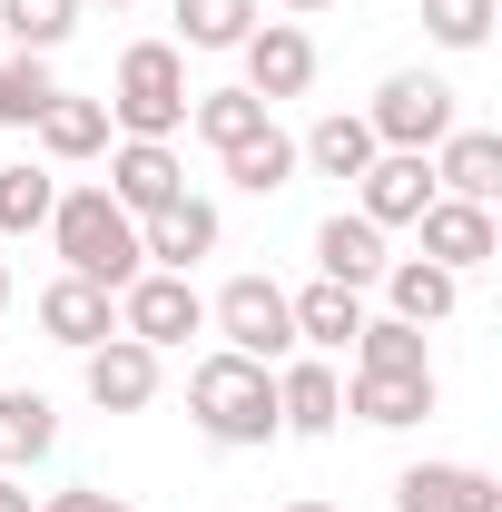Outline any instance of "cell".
<instances>
[{
	"instance_id": "7",
	"label": "cell",
	"mask_w": 502,
	"mask_h": 512,
	"mask_svg": "<svg viewBox=\"0 0 502 512\" xmlns=\"http://www.w3.org/2000/svg\"><path fill=\"white\" fill-rule=\"evenodd\" d=\"M237 60H247V79H237V89H256L266 109L315 89V40L296 30V20H256L247 40H237Z\"/></svg>"
},
{
	"instance_id": "3",
	"label": "cell",
	"mask_w": 502,
	"mask_h": 512,
	"mask_svg": "<svg viewBox=\"0 0 502 512\" xmlns=\"http://www.w3.org/2000/svg\"><path fill=\"white\" fill-rule=\"evenodd\" d=\"M188 50L178 40H138L119 60V79H109V128L119 138H178L188 128Z\"/></svg>"
},
{
	"instance_id": "9",
	"label": "cell",
	"mask_w": 502,
	"mask_h": 512,
	"mask_svg": "<svg viewBox=\"0 0 502 512\" xmlns=\"http://www.w3.org/2000/svg\"><path fill=\"white\" fill-rule=\"evenodd\" d=\"M414 227H424V247H414V256H434L443 276H473V266H493V256H502L493 207H473V197H434Z\"/></svg>"
},
{
	"instance_id": "17",
	"label": "cell",
	"mask_w": 502,
	"mask_h": 512,
	"mask_svg": "<svg viewBox=\"0 0 502 512\" xmlns=\"http://www.w3.org/2000/svg\"><path fill=\"white\" fill-rule=\"evenodd\" d=\"M375 286H384V306H394L404 325H443L453 306H463V276H443L434 256H384Z\"/></svg>"
},
{
	"instance_id": "24",
	"label": "cell",
	"mask_w": 502,
	"mask_h": 512,
	"mask_svg": "<svg viewBox=\"0 0 502 512\" xmlns=\"http://www.w3.org/2000/svg\"><path fill=\"white\" fill-rule=\"evenodd\" d=\"M296 168H306V158H296V138H286L276 119L256 128V138H237V148H227V188H247V197L296 188Z\"/></svg>"
},
{
	"instance_id": "30",
	"label": "cell",
	"mask_w": 502,
	"mask_h": 512,
	"mask_svg": "<svg viewBox=\"0 0 502 512\" xmlns=\"http://www.w3.org/2000/svg\"><path fill=\"white\" fill-rule=\"evenodd\" d=\"M50 99H60L50 60H30V50H10V60H0V128H30Z\"/></svg>"
},
{
	"instance_id": "31",
	"label": "cell",
	"mask_w": 502,
	"mask_h": 512,
	"mask_svg": "<svg viewBox=\"0 0 502 512\" xmlns=\"http://www.w3.org/2000/svg\"><path fill=\"white\" fill-rule=\"evenodd\" d=\"M502 20V0H424V30H434L443 50H483Z\"/></svg>"
},
{
	"instance_id": "27",
	"label": "cell",
	"mask_w": 502,
	"mask_h": 512,
	"mask_svg": "<svg viewBox=\"0 0 502 512\" xmlns=\"http://www.w3.org/2000/svg\"><path fill=\"white\" fill-rule=\"evenodd\" d=\"M0 30H10V50L50 60L69 30H79V0H0Z\"/></svg>"
},
{
	"instance_id": "5",
	"label": "cell",
	"mask_w": 502,
	"mask_h": 512,
	"mask_svg": "<svg viewBox=\"0 0 502 512\" xmlns=\"http://www.w3.org/2000/svg\"><path fill=\"white\" fill-rule=\"evenodd\" d=\"M365 128H375V148L434 158L443 138H453V89H443L434 69H394V79L375 89V109H365Z\"/></svg>"
},
{
	"instance_id": "1",
	"label": "cell",
	"mask_w": 502,
	"mask_h": 512,
	"mask_svg": "<svg viewBox=\"0 0 502 512\" xmlns=\"http://www.w3.org/2000/svg\"><path fill=\"white\" fill-rule=\"evenodd\" d=\"M50 247H60V276H89V286H109V296L148 266V256H138V217H128L109 188H60Z\"/></svg>"
},
{
	"instance_id": "34",
	"label": "cell",
	"mask_w": 502,
	"mask_h": 512,
	"mask_svg": "<svg viewBox=\"0 0 502 512\" xmlns=\"http://www.w3.org/2000/svg\"><path fill=\"white\" fill-rule=\"evenodd\" d=\"M79 10H128V0H79Z\"/></svg>"
},
{
	"instance_id": "20",
	"label": "cell",
	"mask_w": 502,
	"mask_h": 512,
	"mask_svg": "<svg viewBox=\"0 0 502 512\" xmlns=\"http://www.w3.org/2000/svg\"><path fill=\"white\" fill-rule=\"evenodd\" d=\"M345 414L375 424V434H404V424L434 414V375H355L345 384Z\"/></svg>"
},
{
	"instance_id": "33",
	"label": "cell",
	"mask_w": 502,
	"mask_h": 512,
	"mask_svg": "<svg viewBox=\"0 0 502 512\" xmlns=\"http://www.w3.org/2000/svg\"><path fill=\"white\" fill-rule=\"evenodd\" d=\"M0 512H40V503H30V483H20V473H0Z\"/></svg>"
},
{
	"instance_id": "32",
	"label": "cell",
	"mask_w": 502,
	"mask_h": 512,
	"mask_svg": "<svg viewBox=\"0 0 502 512\" xmlns=\"http://www.w3.org/2000/svg\"><path fill=\"white\" fill-rule=\"evenodd\" d=\"M40 512H138L128 493H99V483H69V493H50Z\"/></svg>"
},
{
	"instance_id": "29",
	"label": "cell",
	"mask_w": 502,
	"mask_h": 512,
	"mask_svg": "<svg viewBox=\"0 0 502 512\" xmlns=\"http://www.w3.org/2000/svg\"><path fill=\"white\" fill-rule=\"evenodd\" d=\"M256 10H266V0H178V40H188V50H237L256 30Z\"/></svg>"
},
{
	"instance_id": "16",
	"label": "cell",
	"mask_w": 502,
	"mask_h": 512,
	"mask_svg": "<svg viewBox=\"0 0 502 512\" xmlns=\"http://www.w3.org/2000/svg\"><path fill=\"white\" fill-rule=\"evenodd\" d=\"M315 266H325V286H355V296H365L384 276V227L355 217V207H335V217L315 227Z\"/></svg>"
},
{
	"instance_id": "22",
	"label": "cell",
	"mask_w": 502,
	"mask_h": 512,
	"mask_svg": "<svg viewBox=\"0 0 502 512\" xmlns=\"http://www.w3.org/2000/svg\"><path fill=\"white\" fill-rule=\"evenodd\" d=\"M286 306H296V345H315V355H345V345L365 335V296H355V286H325V276H315L306 296H286Z\"/></svg>"
},
{
	"instance_id": "25",
	"label": "cell",
	"mask_w": 502,
	"mask_h": 512,
	"mask_svg": "<svg viewBox=\"0 0 502 512\" xmlns=\"http://www.w3.org/2000/svg\"><path fill=\"white\" fill-rule=\"evenodd\" d=\"M345 355H355V375H434L424 325H404V316H365V335H355Z\"/></svg>"
},
{
	"instance_id": "4",
	"label": "cell",
	"mask_w": 502,
	"mask_h": 512,
	"mask_svg": "<svg viewBox=\"0 0 502 512\" xmlns=\"http://www.w3.org/2000/svg\"><path fill=\"white\" fill-rule=\"evenodd\" d=\"M207 325L227 335V355H247V365H276V355H296V306H286V286L276 276H227L217 286V306Z\"/></svg>"
},
{
	"instance_id": "21",
	"label": "cell",
	"mask_w": 502,
	"mask_h": 512,
	"mask_svg": "<svg viewBox=\"0 0 502 512\" xmlns=\"http://www.w3.org/2000/svg\"><path fill=\"white\" fill-rule=\"evenodd\" d=\"M296 158H306L315 178H365V168H375V128H365V109H325V119L296 138Z\"/></svg>"
},
{
	"instance_id": "14",
	"label": "cell",
	"mask_w": 502,
	"mask_h": 512,
	"mask_svg": "<svg viewBox=\"0 0 502 512\" xmlns=\"http://www.w3.org/2000/svg\"><path fill=\"white\" fill-rule=\"evenodd\" d=\"M40 335L69 345V355H89V345H109V335H119V296H109V286H89V276H60V286H40Z\"/></svg>"
},
{
	"instance_id": "12",
	"label": "cell",
	"mask_w": 502,
	"mask_h": 512,
	"mask_svg": "<svg viewBox=\"0 0 502 512\" xmlns=\"http://www.w3.org/2000/svg\"><path fill=\"white\" fill-rule=\"evenodd\" d=\"M345 424V375H335V355H296L286 375H276V434H335Z\"/></svg>"
},
{
	"instance_id": "15",
	"label": "cell",
	"mask_w": 502,
	"mask_h": 512,
	"mask_svg": "<svg viewBox=\"0 0 502 512\" xmlns=\"http://www.w3.org/2000/svg\"><path fill=\"white\" fill-rule=\"evenodd\" d=\"M138 256L168 266V276H188L197 256H217V207H207V197H178V207L138 217Z\"/></svg>"
},
{
	"instance_id": "28",
	"label": "cell",
	"mask_w": 502,
	"mask_h": 512,
	"mask_svg": "<svg viewBox=\"0 0 502 512\" xmlns=\"http://www.w3.org/2000/svg\"><path fill=\"white\" fill-rule=\"evenodd\" d=\"M50 207H60V178L50 168H0V237H30V227H50Z\"/></svg>"
},
{
	"instance_id": "18",
	"label": "cell",
	"mask_w": 502,
	"mask_h": 512,
	"mask_svg": "<svg viewBox=\"0 0 502 512\" xmlns=\"http://www.w3.org/2000/svg\"><path fill=\"white\" fill-rule=\"evenodd\" d=\"M50 444H60V404H50L40 384H10V394H0V473L50 463Z\"/></svg>"
},
{
	"instance_id": "8",
	"label": "cell",
	"mask_w": 502,
	"mask_h": 512,
	"mask_svg": "<svg viewBox=\"0 0 502 512\" xmlns=\"http://www.w3.org/2000/svg\"><path fill=\"white\" fill-rule=\"evenodd\" d=\"M99 188L119 197L128 217H158V207H178V197H188V168H178V148H168V138H119Z\"/></svg>"
},
{
	"instance_id": "23",
	"label": "cell",
	"mask_w": 502,
	"mask_h": 512,
	"mask_svg": "<svg viewBox=\"0 0 502 512\" xmlns=\"http://www.w3.org/2000/svg\"><path fill=\"white\" fill-rule=\"evenodd\" d=\"M30 138H40V158H99V148H109V99H50V109H40V119H30Z\"/></svg>"
},
{
	"instance_id": "13",
	"label": "cell",
	"mask_w": 502,
	"mask_h": 512,
	"mask_svg": "<svg viewBox=\"0 0 502 512\" xmlns=\"http://www.w3.org/2000/svg\"><path fill=\"white\" fill-rule=\"evenodd\" d=\"M394 512H502V483L483 463H404L394 473Z\"/></svg>"
},
{
	"instance_id": "35",
	"label": "cell",
	"mask_w": 502,
	"mask_h": 512,
	"mask_svg": "<svg viewBox=\"0 0 502 512\" xmlns=\"http://www.w3.org/2000/svg\"><path fill=\"white\" fill-rule=\"evenodd\" d=\"M286 512H335V503H286Z\"/></svg>"
},
{
	"instance_id": "2",
	"label": "cell",
	"mask_w": 502,
	"mask_h": 512,
	"mask_svg": "<svg viewBox=\"0 0 502 512\" xmlns=\"http://www.w3.org/2000/svg\"><path fill=\"white\" fill-rule=\"evenodd\" d=\"M188 414H197V434L207 444H276V365H247V355H207L188 375Z\"/></svg>"
},
{
	"instance_id": "37",
	"label": "cell",
	"mask_w": 502,
	"mask_h": 512,
	"mask_svg": "<svg viewBox=\"0 0 502 512\" xmlns=\"http://www.w3.org/2000/svg\"><path fill=\"white\" fill-rule=\"evenodd\" d=\"M286 10H325V0H286Z\"/></svg>"
},
{
	"instance_id": "11",
	"label": "cell",
	"mask_w": 502,
	"mask_h": 512,
	"mask_svg": "<svg viewBox=\"0 0 502 512\" xmlns=\"http://www.w3.org/2000/svg\"><path fill=\"white\" fill-rule=\"evenodd\" d=\"M79 384H89L99 414H148V404H158V355H148L138 335H109V345L79 355Z\"/></svg>"
},
{
	"instance_id": "36",
	"label": "cell",
	"mask_w": 502,
	"mask_h": 512,
	"mask_svg": "<svg viewBox=\"0 0 502 512\" xmlns=\"http://www.w3.org/2000/svg\"><path fill=\"white\" fill-rule=\"evenodd\" d=\"M0 306H10V266H0Z\"/></svg>"
},
{
	"instance_id": "26",
	"label": "cell",
	"mask_w": 502,
	"mask_h": 512,
	"mask_svg": "<svg viewBox=\"0 0 502 512\" xmlns=\"http://www.w3.org/2000/svg\"><path fill=\"white\" fill-rule=\"evenodd\" d=\"M266 119H276V109H266L256 89H197V99H188V128L207 138V148H217V158H227L237 138H256Z\"/></svg>"
},
{
	"instance_id": "10",
	"label": "cell",
	"mask_w": 502,
	"mask_h": 512,
	"mask_svg": "<svg viewBox=\"0 0 502 512\" xmlns=\"http://www.w3.org/2000/svg\"><path fill=\"white\" fill-rule=\"evenodd\" d=\"M434 207V158H414V148H375V168L355 178V217H375V227H414Z\"/></svg>"
},
{
	"instance_id": "6",
	"label": "cell",
	"mask_w": 502,
	"mask_h": 512,
	"mask_svg": "<svg viewBox=\"0 0 502 512\" xmlns=\"http://www.w3.org/2000/svg\"><path fill=\"white\" fill-rule=\"evenodd\" d=\"M119 335H138L148 355H168V345L207 335V296H197L188 276H168V266H138L119 286Z\"/></svg>"
},
{
	"instance_id": "19",
	"label": "cell",
	"mask_w": 502,
	"mask_h": 512,
	"mask_svg": "<svg viewBox=\"0 0 502 512\" xmlns=\"http://www.w3.org/2000/svg\"><path fill=\"white\" fill-rule=\"evenodd\" d=\"M502 188V138L493 128H453L434 148V197H473V207H493Z\"/></svg>"
}]
</instances>
